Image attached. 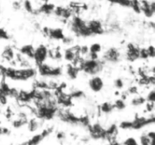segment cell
<instances>
[{"instance_id":"obj_1","label":"cell","mask_w":155,"mask_h":145,"mask_svg":"<svg viewBox=\"0 0 155 145\" xmlns=\"http://www.w3.org/2000/svg\"><path fill=\"white\" fill-rule=\"evenodd\" d=\"M37 74L36 69L32 67H25L16 69L13 66L6 67L5 78L10 79L15 81H27L36 77Z\"/></svg>"},{"instance_id":"obj_2","label":"cell","mask_w":155,"mask_h":145,"mask_svg":"<svg viewBox=\"0 0 155 145\" xmlns=\"http://www.w3.org/2000/svg\"><path fill=\"white\" fill-rule=\"evenodd\" d=\"M104 62L100 60L99 59L96 60H90V59H84L80 66V71H83L85 73L89 75L97 76V74L101 72L104 68Z\"/></svg>"},{"instance_id":"obj_3","label":"cell","mask_w":155,"mask_h":145,"mask_svg":"<svg viewBox=\"0 0 155 145\" xmlns=\"http://www.w3.org/2000/svg\"><path fill=\"white\" fill-rule=\"evenodd\" d=\"M36 71L42 78H57L61 76L63 72L61 66H52L45 62L38 65Z\"/></svg>"},{"instance_id":"obj_4","label":"cell","mask_w":155,"mask_h":145,"mask_svg":"<svg viewBox=\"0 0 155 145\" xmlns=\"http://www.w3.org/2000/svg\"><path fill=\"white\" fill-rule=\"evenodd\" d=\"M48 48L46 45L41 44L35 48L34 53H33V60L36 64V66L43 63L48 59Z\"/></svg>"},{"instance_id":"obj_5","label":"cell","mask_w":155,"mask_h":145,"mask_svg":"<svg viewBox=\"0 0 155 145\" xmlns=\"http://www.w3.org/2000/svg\"><path fill=\"white\" fill-rule=\"evenodd\" d=\"M120 52L116 48H110L105 51L102 56L103 61L108 63H117L120 59Z\"/></svg>"},{"instance_id":"obj_6","label":"cell","mask_w":155,"mask_h":145,"mask_svg":"<svg viewBox=\"0 0 155 145\" xmlns=\"http://www.w3.org/2000/svg\"><path fill=\"white\" fill-rule=\"evenodd\" d=\"M90 136L94 139L106 138V129L98 122L89 125Z\"/></svg>"},{"instance_id":"obj_7","label":"cell","mask_w":155,"mask_h":145,"mask_svg":"<svg viewBox=\"0 0 155 145\" xmlns=\"http://www.w3.org/2000/svg\"><path fill=\"white\" fill-rule=\"evenodd\" d=\"M139 49L140 48L133 43H129L127 45L126 58L129 61H136L139 59Z\"/></svg>"},{"instance_id":"obj_8","label":"cell","mask_w":155,"mask_h":145,"mask_svg":"<svg viewBox=\"0 0 155 145\" xmlns=\"http://www.w3.org/2000/svg\"><path fill=\"white\" fill-rule=\"evenodd\" d=\"M80 45H74L66 48L64 51L63 58L70 63H72L76 57L80 56Z\"/></svg>"},{"instance_id":"obj_9","label":"cell","mask_w":155,"mask_h":145,"mask_svg":"<svg viewBox=\"0 0 155 145\" xmlns=\"http://www.w3.org/2000/svg\"><path fill=\"white\" fill-rule=\"evenodd\" d=\"M104 86L102 78L98 76H92L89 80V87L95 93L101 92Z\"/></svg>"},{"instance_id":"obj_10","label":"cell","mask_w":155,"mask_h":145,"mask_svg":"<svg viewBox=\"0 0 155 145\" xmlns=\"http://www.w3.org/2000/svg\"><path fill=\"white\" fill-rule=\"evenodd\" d=\"M87 26L92 32V35H101L104 33V28L101 21L98 20H91L88 21Z\"/></svg>"},{"instance_id":"obj_11","label":"cell","mask_w":155,"mask_h":145,"mask_svg":"<svg viewBox=\"0 0 155 145\" xmlns=\"http://www.w3.org/2000/svg\"><path fill=\"white\" fill-rule=\"evenodd\" d=\"M139 145H155V132L150 131L141 134L139 138Z\"/></svg>"},{"instance_id":"obj_12","label":"cell","mask_w":155,"mask_h":145,"mask_svg":"<svg viewBox=\"0 0 155 145\" xmlns=\"http://www.w3.org/2000/svg\"><path fill=\"white\" fill-rule=\"evenodd\" d=\"M17 101L19 103H22V105H27L29 103L32 102V96L30 94V91L26 90H20L18 92V97H17Z\"/></svg>"},{"instance_id":"obj_13","label":"cell","mask_w":155,"mask_h":145,"mask_svg":"<svg viewBox=\"0 0 155 145\" xmlns=\"http://www.w3.org/2000/svg\"><path fill=\"white\" fill-rule=\"evenodd\" d=\"M2 57L6 61L12 62L15 58V51L12 46L5 47L2 52Z\"/></svg>"},{"instance_id":"obj_14","label":"cell","mask_w":155,"mask_h":145,"mask_svg":"<svg viewBox=\"0 0 155 145\" xmlns=\"http://www.w3.org/2000/svg\"><path fill=\"white\" fill-rule=\"evenodd\" d=\"M35 48L33 47V45H24L20 48V53L24 57L30 59V60H33V53H34Z\"/></svg>"},{"instance_id":"obj_15","label":"cell","mask_w":155,"mask_h":145,"mask_svg":"<svg viewBox=\"0 0 155 145\" xmlns=\"http://www.w3.org/2000/svg\"><path fill=\"white\" fill-rule=\"evenodd\" d=\"M64 33L61 28H50L48 37L54 40H62L64 38Z\"/></svg>"},{"instance_id":"obj_16","label":"cell","mask_w":155,"mask_h":145,"mask_svg":"<svg viewBox=\"0 0 155 145\" xmlns=\"http://www.w3.org/2000/svg\"><path fill=\"white\" fill-rule=\"evenodd\" d=\"M41 119H38L36 117L31 118V119H28L27 122V128L30 132H36L38 131L41 126Z\"/></svg>"},{"instance_id":"obj_17","label":"cell","mask_w":155,"mask_h":145,"mask_svg":"<svg viewBox=\"0 0 155 145\" xmlns=\"http://www.w3.org/2000/svg\"><path fill=\"white\" fill-rule=\"evenodd\" d=\"M80 72V69L77 68V66H74L72 63H69V64L67 65L66 73L71 79H77Z\"/></svg>"},{"instance_id":"obj_18","label":"cell","mask_w":155,"mask_h":145,"mask_svg":"<svg viewBox=\"0 0 155 145\" xmlns=\"http://www.w3.org/2000/svg\"><path fill=\"white\" fill-rule=\"evenodd\" d=\"M48 57L54 60H60L63 58V53L59 48H48Z\"/></svg>"},{"instance_id":"obj_19","label":"cell","mask_w":155,"mask_h":145,"mask_svg":"<svg viewBox=\"0 0 155 145\" xmlns=\"http://www.w3.org/2000/svg\"><path fill=\"white\" fill-rule=\"evenodd\" d=\"M114 110L113 104L110 102H104L99 106L98 110L102 114H109Z\"/></svg>"},{"instance_id":"obj_20","label":"cell","mask_w":155,"mask_h":145,"mask_svg":"<svg viewBox=\"0 0 155 145\" xmlns=\"http://www.w3.org/2000/svg\"><path fill=\"white\" fill-rule=\"evenodd\" d=\"M54 8H55V6H54L53 4H51V3H48V2L44 3L43 5H42L40 6V8H39L36 11L49 14L53 13Z\"/></svg>"},{"instance_id":"obj_21","label":"cell","mask_w":155,"mask_h":145,"mask_svg":"<svg viewBox=\"0 0 155 145\" xmlns=\"http://www.w3.org/2000/svg\"><path fill=\"white\" fill-rule=\"evenodd\" d=\"M146 103V100L145 98H144L143 96H141V95H134V97H133L130 101V104L131 105L134 106V107H139V106H142L143 104H145Z\"/></svg>"},{"instance_id":"obj_22","label":"cell","mask_w":155,"mask_h":145,"mask_svg":"<svg viewBox=\"0 0 155 145\" xmlns=\"http://www.w3.org/2000/svg\"><path fill=\"white\" fill-rule=\"evenodd\" d=\"M23 7L25 9V11L28 13L33 14L35 13V11L36 9L33 8V4H32L31 1L30 0H24V2H23Z\"/></svg>"},{"instance_id":"obj_23","label":"cell","mask_w":155,"mask_h":145,"mask_svg":"<svg viewBox=\"0 0 155 145\" xmlns=\"http://www.w3.org/2000/svg\"><path fill=\"white\" fill-rule=\"evenodd\" d=\"M44 138H45V137L42 135V133H39V134H36L34 136H33L32 138L29 140V141L32 145H38Z\"/></svg>"},{"instance_id":"obj_24","label":"cell","mask_w":155,"mask_h":145,"mask_svg":"<svg viewBox=\"0 0 155 145\" xmlns=\"http://www.w3.org/2000/svg\"><path fill=\"white\" fill-rule=\"evenodd\" d=\"M114 108L117 109L118 110H122L126 108V103L125 101H123L122 99H117L116 101H114V103L113 104Z\"/></svg>"},{"instance_id":"obj_25","label":"cell","mask_w":155,"mask_h":145,"mask_svg":"<svg viewBox=\"0 0 155 145\" xmlns=\"http://www.w3.org/2000/svg\"><path fill=\"white\" fill-rule=\"evenodd\" d=\"M101 45L99 43H93L89 46V53H94V54H99L101 51Z\"/></svg>"},{"instance_id":"obj_26","label":"cell","mask_w":155,"mask_h":145,"mask_svg":"<svg viewBox=\"0 0 155 145\" xmlns=\"http://www.w3.org/2000/svg\"><path fill=\"white\" fill-rule=\"evenodd\" d=\"M89 53V46L86 45H82V46L80 47V56L82 57L83 58L86 59L87 57L88 54Z\"/></svg>"},{"instance_id":"obj_27","label":"cell","mask_w":155,"mask_h":145,"mask_svg":"<svg viewBox=\"0 0 155 145\" xmlns=\"http://www.w3.org/2000/svg\"><path fill=\"white\" fill-rule=\"evenodd\" d=\"M130 8H132L133 10L136 13H141L140 4H139V1H138V0H131V5H130Z\"/></svg>"},{"instance_id":"obj_28","label":"cell","mask_w":155,"mask_h":145,"mask_svg":"<svg viewBox=\"0 0 155 145\" xmlns=\"http://www.w3.org/2000/svg\"><path fill=\"white\" fill-rule=\"evenodd\" d=\"M112 2L120 5L123 7H130L131 5V0H112Z\"/></svg>"},{"instance_id":"obj_29","label":"cell","mask_w":155,"mask_h":145,"mask_svg":"<svg viewBox=\"0 0 155 145\" xmlns=\"http://www.w3.org/2000/svg\"><path fill=\"white\" fill-rule=\"evenodd\" d=\"M139 59H143V60L149 59V56H148L146 48H142L139 49Z\"/></svg>"},{"instance_id":"obj_30","label":"cell","mask_w":155,"mask_h":145,"mask_svg":"<svg viewBox=\"0 0 155 145\" xmlns=\"http://www.w3.org/2000/svg\"><path fill=\"white\" fill-rule=\"evenodd\" d=\"M145 100H146V102L155 103V91L154 89L151 90L148 92L146 98H145Z\"/></svg>"},{"instance_id":"obj_31","label":"cell","mask_w":155,"mask_h":145,"mask_svg":"<svg viewBox=\"0 0 155 145\" xmlns=\"http://www.w3.org/2000/svg\"><path fill=\"white\" fill-rule=\"evenodd\" d=\"M114 84L115 88L117 89L118 90H120V89H124V85H125V84H124V81L120 78L117 79L114 81Z\"/></svg>"},{"instance_id":"obj_32","label":"cell","mask_w":155,"mask_h":145,"mask_svg":"<svg viewBox=\"0 0 155 145\" xmlns=\"http://www.w3.org/2000/svg\"><path fill=\"white\" fill-rule=\"evenodd\" d=\"M131 121H123L120 124V128L122 129H129V128H131Z\"/></svg>"},{"instance_id":"obj_33","label":"cell","mask_w":155,"mask_h":145,"mask_svg":"<svg viewBox=\"0 0 155 145\" xmlns=\"http://www.w3.org/2000/svg\"><path fill=\"white\" fill-rule=\"evenodd\" d=\"M146 48H147V51H148V56H149V58H154L155 56V48L154 45H151Z\"/></svg>"},{"instance_id":"obj_34","label":"cell","mask_w":155,"mask_h":145,"mask_svg":"<svg viewBox=\"0 0 155 145\" xmlns=\"http://www.w3.org/2000/svg\"><path fill=\"white\" fill-rule=\"evenodd\" d=\"M127 93L129 94V95H133V96H134V95H138V92H138L137 86H136V85L130 86V87L129 88L128 90H127Z\"/></svg>"},{"instance_id":"obj_35","label":"cell","mask_w":155,"mask_h":145,"mask_svg":"<svg viewBox=\"0 0 155 145\" xmlns=\"http://www.w3.org/2000/svg\"><path fill=\"white\" fill-rule=\"evenodd\" d=\"M145 109H146V111L148 113H152L154 110V103L146 102L145 103Z\"/></svg>"},{"instance_id":"obj_36","label":"cell","mask_w":155,"mask_h":145,"mask_svg":"<svg viewBox=\"0 0 155 145\" xmlns=\"http://www.w3.org/2000/svg\"><path fill=\"white\" fill-rule=\"evenodd\" d=\"M6 67L3 65H0V82L3 81L5 79V76Z\"/></svg>"},{"instance_id":"obj_37","label":"cell","mask_w":155,"mask_h":145,"mask_svg":"<svg viewBox=\"0 0 155 145\" xmlns=\"http://www.w3.org/2000/svg\"><path fill=\"white\" fill-rule=\"evenodd\" d=\"M9 36L7 32L2 28H0V39H8Z\"/></svg>"},{"instance_id":"obj_38","label":"cell","mask_w":155,"mask_h":145,"mask_svg":"<svg viewBox=\"0 0 155 145\" xmlns=\"http://www.w3.org/2000/svg\"><path fill=\"white\" fill-rule=\"evenodd\" d=\"M61 41L63 42V43L64 44V45H70L73 43L72 38L69 37V36H64V38Z\"/></svg>"},{"instance_id":"obj_39","label":"cell","mask_w":155,"mask_h":145,"mask_svg":"<svg viewBox=\"0 0 155 145\" xmlns=\"http://www.w3.org/2000/svg\"><path fill=\"white\" fill-rule=\"evenodd\" d=\"M12 6H13V8L15 9V10H19V9L21 8V4L20 2L15 1L13 2V4H12Z\"/></svg>"},{"instance_id":"obj_40","label":"cell","mask_w":155,"mask_h":145,"mask_svg":"<svg viewBox=\"0 0 155 145\" xmlns=\"http://www.w3.org/2000/svg\"><path fill=\"white\" fill-rule=\"evenodd\" d=\"M57 137L59 140H62L64 137V134L63 132H59L57 134Z\"/></svg>"},{"instance_id":"obj_41","label":"cell","mask_w":155,"mask_h":145,"mask_svg":"<svg viewBox=\"0 0 155 145\" xmlns=\"http://www.w3.org/2000/svg\"><path fill=\"white\" fill-rule=\"evenodd\" d=\"M20 145H32V144L30 143V141H29V140H27V141L23 142V143H21Z\"/></svg>"},{"instance_id":"obj_42","label":"cell","mask_w":155,"mask_h":145,"mask_svg":"<svg viewBox=\"0 0 155 145\" xmlns=\"http://www.w3.org/2000/svg\"><path fill=\"white\" fill-rule=\"evenodd\" d=\"M3 134V127L0 125V135Z\"/></svg>"},{"instance_id":"obj_43","label":"cell","mask_w":155,"mask_h":145,"mask_svg":"<svg viewBox=\"0 0 155 145\" xmlns=\"http://www.w3.org/2000/svg\"><path fill=\"white\" fill-rule=\"evenodd\" d=\"M40 1L43 2L44 3H47V2H48V1H49V0H40Z\"/></svg>"},{"instance_id":"obj_44","label":"cell","mask_w":155,"mask_h":145,"mask_svg":"<svg viewBox=\"0 0 155 145\" xmlns=\"http://www.w3.org/2000/svg\"><path fill=\"white\" fill-rule=\"evenodd\" d=\"M0 15H1V8H0Z\"/></svg>"}]
</instances>
